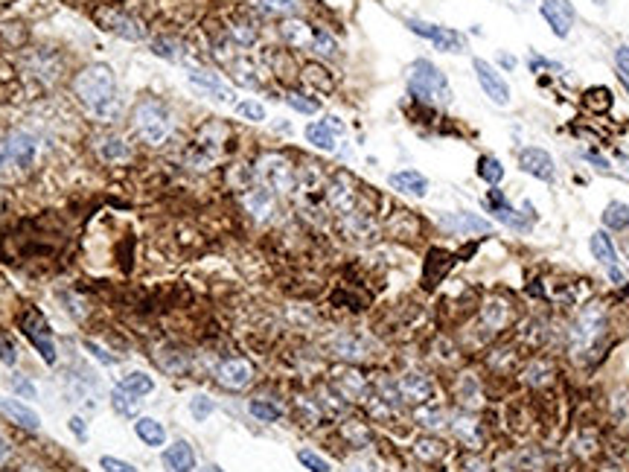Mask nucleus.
Masks as SVG:
<instances>
[{
    "label": "nucleus",
    "mask_w": 629,
    "mask_h": 472,
    "mask_svg": "<svg viewBox=\"0 0 629 472\" xmlns=\"http://www.w3.org/2000/svg\"><path fill=\"white\" fill-rule=\"evenodd\" d=\"M73 91L79 96V102L85 105L96 120L111 123L123 114V96H120L117 76H114L111 64H103V61L88 64V68L76 76Z\"/></svg>",
    "instance_id": "1"
},
{
    "label": "nucleus",
    "mask_w": 629,
    "mask_h": 472,
    "mask_svg": "<svg viewBox=\"0 0 629 472\" xmlns=\"http://www.w3.org/2000/svg\"><path fill=\"white\" fill-rule=\"evenodd\" d=\"M408 88H411L414 96H420L423 102H434V105H449L452 102V88H449V82H446V73L428 59H417L411 64Z\"/></svg>",
    "instance_id": "2"
},
{
    "label": "nucleus",
    "mask_w": 629,
    "mask_h": 472,
    "mask_svg": "<svg viewBox=\"0 0 629 472\" xmlns=\"http://www.w3.org/2000/svg\"><path fill=\"white\" fill-rule=\"evenodd\" d=\"M135 132L152 146L167 143V137L172 135V117L163 102L146 96L135 105Z\"/></svg>",
    "instance_id": "3"
},
{
    "label": "nucleus",
    "mask_w": 629,
    "mask_h": 472,
    "mask_svg": "<svg viewBox=\"0 0 629 472\" xmlns=\"http://www.w3.org/2000/svg\"><path fill=\"white\" fill-rule=\"evenodd\" d=\"M38 155V140L26 132H15L6 140H0V169L15 167V169H29L36 164Z\"/></svg>",
    "instance_id": "4"
},
{
    "label": "nucleus",
    "mask_w": 629,
    "mask_h": 472,
    "mask_svg": "<svg viewBox=\"0 0 629 472\" xmlns=\"http://www.w3.org/2000/svg\"><path fill=\"white\" fill-rule=\"evenodd\" d=\"M257 175L274 192H291L297 187V169L283 155H262L257 164Z\"/></svg>",
    "instance_id": "5"
},
{
    "label": "nucleus",
    "mask_w": 629,
    "mask_h": 472,
    "mask_svg": "<svg viewBox=\"0 0 629 472\" xmlns=\"http://www.w3.org/2000/svg\"><path fill=\"white\" fill-rule=\"evenodd\" d=\"M408 29L414 32V36L428 38L443 53H463V47H467V38H463L460 32L449 29V26H437V24H428V21H420V18H411Z\"/></svg>",
    "instance_id": "6"
},
{
    "label": "nucleus",
    "mask_w": 629,
    "mask_h": 472,
    "mask_svg": "<svg viewBox=\"0 0 629 472\" xmlns=\"http://www.w3.org/2000/svg\"><path fill=\"white\" fill-rule=\"evenodd\" d=\"M96 24L103 26L105 32H114L126 41H143L146 38V26L140 21H135L131 15H123V12H114V9H99L96 12Z\"/></svg>",
    "instance_id": "7"
},
{
    "label": "nucleus",
    "mask_w": 629,
    "mask_h": 472,
    "mask_svg": "<svg viewBox=\"0 0 629 472\" xmlns=\"http://www.w3.org/2000/svg\"><path fill=\"white\" fill-rule=\"evenodd\" d=\"M472 68H475V76H478V85H481V91L490 96V100L495 105H510V85L504 82V76L484 59H475Z\"/></svg>",
    "instance_id": "8"
},
{
    "label": "nucleus",
    "mask_w": 629,
    "mask_h": 472,
    "mask_svg": "<svg viewBox=\"0 0 629 472\" xmlns=\"http://www.w3.org/2000/svg\"><path fill=\"white\" fill-rule=\"evenodd\" d=\"M21 327H24V335L36 344V350L44 356L47 365H56V347H53V333H50L47 321L38 315V312H26L21 318Z\"/></svg>",
    "instance_id": "9"
},
{
    "label": "nucleus",
    "mask_w": 629,
    "mask_h": 472,
    "mask_svg": "<svg viewBox=\"0 0 629 472\" xmlns=\"http://www.w3.org/2000/svg\"><path fill=\"white\" fill-rule=\"evenodd\" d=\"M539 15L545 18V24L551 26L556 38H568L571 24H574V9L568 6V0H542Z\"/></svg>",
    "instance_id": "10"
},
{
    "label": "nucleus",
    "mask_w": 629,
    "mask_h": 472,
    "mask_svg": "<svg viewBox=\"0 0 629 472\" xmlns=\"http://www.w3.org/2000/svg\"><path fill=\"white\" fill-rule=\"evenodd\" d=\"M440 227L455 236H484L492 231V222L475 216V213H449L440 219Z\"/></svg>",
    "instance_id": "11"
},
{
    "label": "nucleus",
    "mask_w": 629,
    "mask_h": 472,
    "mask_svg": "<svg viewBox=\"0 0 629 472\" xmlns=\"http://www.w3.org/2000/svg\"><path fill=\"white\" fill-rule=\"evenodd\" d=\"M519 167L527 175L539 178V181H551L554 172H556L554 169V158L545 152V149H539V146H527V149L519 152Z\"/></svg>",
    "instance_id": "12"
},
{
    "label": "nucleus",
    "mask_w": 629,
    "mask_h": 472,
    "mask_svg": "<svg viewBox=\"0 0 629 472\" xmlns=\"http://www.w3.org/2000/svg\"><path fill=\"white\" fill-rule=\"evenodd\" d=\"M326 201L333 210H338V213H353L356 207V187L350 181V175H335L333 181H329L326 187Z\"/></svg>",
    "instance_id": "13"
},
{
    "label": "nucleus",
    "mask_w": 629,
    "mask_h": 472,
    "mask_svg": "<svg viewBox=\"0 0 629 472\" xmlns=\"http://www.w3.org/2000/svg\"><path fill=\"white\" fill-rule=\"evenodd\" d=\"M190 85L195 91L207 93L210 100H216V102H234V91H230L222 79L216 73H210V70H190Z\"/></svg>",
    "instance_id": "14"
},
{
    "label": "nucleus",
    "mask_w": 629,
    "mask_h": 472,
    "mask_svg": "<svg viewBox=\"0 0 629 472\" xmlns=\"http://www.w3.org/2000/svg\"><path fill=\"white\" fill-rule=\"evenodd\" d=\"M254 379V367L248 365L245 359H227L222 367H219V382L230 390H242L248 388Z\"/></svg>",
    "instance_id": "15"
},
{
    "label": "nucleus",
    "mask_w": 629,
    "mask_h": 472,
    "mask_svg": "<svg viewBox=\"0 0 629 472\" xmlns=\"http://www.w3.org/2000/svg\"><path fill=\"white\" fill-rule=\"evenodd\" d=\"M163 469L167 472H192L195 469V452L187 441H175L163 449Z\"/></svg>",
    "instance_id": "16"
},
{
    "label": "nucleus",
    "mask_w": 629,
    "mask_h": 472,
    "mask_svg": "<svg viewBox=\"0 0 629 472\" xmlns=\"http://www.w3.org/2000/svg\"><path fill=\"white\" fill-rule=\"evenodd\" d=\"M242 201L248 207V213H251L254 219H259V222H266L274 213V192L268 187H248L245 195H242Z\"/></svg>",
    "instance_id": "17"
},
{
    "label": "nucleus",
    "mask_w": 629,
    "mask_h": 472,
    "mask_svg": "<svg viewBox=\"0 0 629 472\" xmlns=\"http://www.w3.org/2000/svg\"><path fill=\"white\" fill-rule=\"evenodd\" d=\"M388 184L393 190H400L405 195H417V199H423V195L428 192V178L417 169H400V172H391L388 175Z\"/></svg>",
    "instance_id": "18"
},
{
    "label": "nucleus",
    "mask_w": 629,
    "mask_h": 472,
    "mask_svg": "<svg viewBox=\"0 0 629 472\" xmlns=\"http://www.w3.org/2000/svg\"><path fill=\"white\" fill-rule=\"evenodd\" d=\"M0 414L3 417H9L12 422H18L21 429H29V432H36L38 426H41V417L29 409V405H24V402H18V399H6V397H0Z\"/></svg>",
    "instance_id": "19"
},
{
    "label": "nucleus",
    "mask_w": 629,
    "mask_h": 472,
    "mask_svg": "<svg viewBox=\"0 0 629 472\" xmlns=\"http://www.w3.org/2000/svg\"><path fill=\"white\" fill-rule=\"evenodd\" d=\"M487 204H490V210H492V216L499 219V222H504L507 227H516V231H527V227H531V222H522L516 210L507 204V199L501 195V190H495V187H492L490 195H487Z\"/></svg>",
    "instance_id": "20"
},
{
    "label": "nucleus",
    "mask_w": 629,
    "mask_h": 472,
    "mask_svg": "<svg viewBox=\"0 0 629 472\" xmlns=\"http://www.w3.org/2000/svg\"><path fill=\"white\" fill-rule=\"evenodd\" d=\"M93 149H96L99 158L105 160V164H117V160H126L131 155L128 143L123 137H117V135H99L93 140Z\"/></svg>",
    "instance_id": "21"
},
{
    "label": "nucleus",
    "mask_w": 629,
    "mask_h": 472,
    "mask_svg": "<svg viewBox=\"0 0 629 472\" xmlns=\"http://www.w3.org/2000/svg\"><path fill=\"white\" fill-rule=\"evenodd\" d=\"M280 36L289 47L294 50H312V38H314V29L306 24V21H286L280 26Z\"/></svg>",
    "instance_id": "22"
},
{
    "label": "nucleus",
    "mask_w": 629,
    "mask_h": 472,
    "mask_svg": "<svg viewBox=\"0 0 629 472\" xmlns=\"http://www.w3.org/2000/svg\"><path fill=\"white\" fill-rule=\"evenodd\" d=\"M135 432H137V437L146 443V446H163L167 443V429L160 426L158 420H152V417H137L135 420Z\"/></svg>",
    "instance_id": "23"
},
{
    "label": "nucleus",
    "mask_w": 629,
    "mask_h": 472,
    "mask_svg": "<svg viewBox=\"0 0 629 472\" xmlns=\"http://www.w3.org/2000/svg\"><path fill=\"white\" fill-rule=\"evenodd\" d=\"M306 140L314 146V149H321V152H335V132L329 128L324 120L321 123H309L306 125Z\"/></svg>",
    "instance_id": "24"
},
{
    "label": "nucleus",
    "mask_w": 629,
    "mask_h": 472,
    "mask_svg": "<svg viewBox=\"0 0 629 472\" xmlns=\"http://www.w3.org/2000/svg\"><path fill=\"white\" fill-rule=\"evenodd\" d=\"M591 254H594V259L598 263H603V266H615L618 263V251H615V245H612V236L606 234V231H598V234H591Z\"/></svg>",
    "instance_id": "25"
},
{
    "label": "nucleus",
    "mask_w": 629,
    "mask_h": 472,
    "mask_svg": "<svg viewBox=\"0 0 629 472\" xmlns=\"http://www.w3.org/2000/svg\"><path fill=\"white\" fill-rule=\"evenodd\" d=\"M400 394L411 402H423L428 394H432V385H428V379H423L420 373H408V376L400 379Z\"/></svg>",
    "instance_id": "26"
},
{
    "label": "nucleus",
    "mask_w": 629,
    "mask_h": 472,
    "mask_svg": "<svg viewBox=\"0 0 629 472\" xmlns=\"http://www.w3.org/2000/svg\"><path fill=\"white\" fill-rule=\"evenodd\" d=\"M120 388L126 390V394H131V397H146V394H152V390H155V379L137 370V373H128V376H123Z\"/></svg>",
    "instance_id": "27"
},
{
    "label": "nucleus",
    "mask_w": 629,
    "mask_h": 472,
    "mask_svg": "<svg viewBox=\"0 0 629 472\" xmlns=\"http://www.w3.org/2000/svg\"><path fill=\"white\" fill-rule=\"evenodd\" d=\"M603 224L609 231H623V227H629V207L623 201H612L603 213Z\"/></svg>",
    "instance_id": "28"
},
{
    "label": "nucleus",
    "mask_w": 629,
    "mask_h": 472,
    "mask_svg": "<svg viewBox=\"0 0 629 472\" xmlns=\"http://www.w3.org/2000/svg\"><path fill=\"white\" fill-rule=\"evenodd\" d=\"M478 175H481L490 187L501 184V178H504V167H501V160H499V158H490V155H487V158H481V160H478Z\"/></svg>",
    "instance_id": "29"
},
{
    "label": "nucleus",
    "mask_w": 629,
    "mask_h": 472,
    "mask_svg": "<svg viewBox=\"0 0 629 472\" xmlns=\"http://www.w3.org/2000/svg\"><path fill=\"white\" fill-rule=\"evenodd\" d=\"M254 6L268 12V15H294L297 9H301V0H254Z\"/></svg>",
    "instance_id": "30"
},
{
    "label": "nucleus",
    "mask_w": 629,
    "mask_h": 472,
    "mask_svg": "<svg viewBox=\"0 0 629 472\" xmlns=\"http://www.w3.org/2000/svg\"><path fill=\"white\" fill-rule=\"evenodd\" d=\"M152 53L160 56V59H167V61H181V59H184V47H181L178 41H172V38H155Z\"/></svg>",
    "instance_id": "31"
},
{
    "label": "nucleus",
    "mask_w": 629,
    "mask_h": 472,
    "mask_svg": "<svg viewBox=\"0 0 629 472\" xmlns=\"http://www.w3.org/2000/svg\"><path fill=\"white\" fill-rule=\"evenodd\" d=\"M111 405H114V411H120V414H126V417H135V414H137V409H140L137 397L126 394L123 388H117V390H114V394H111Z\"/></svg>",
    "instance_id": "32"
},
{
    "label": "nucleus",
    "mask_w": 629,
    "mask_h": 472,
    "mask_svg": "<svg viewBox=\"0 0 629 472\" xmlns=\"http://www.w3.org/2000/svg\"><path fill=\"white\" fill-rule=\"evenodd\" d=\"M227 32H230V38H234L239 47H251V44L257 41V29H254L251 24H245V21L227 24Z\"/></svg>",
    "instance_id": "33"
},
{
    "label": "nucleus",
    "mask_w": 629,
    "mask_h": 472,
    "mask_svg": "<svg viewBox=\"0 0 629 472\" xmlns=\"http://www.w3.org/2000/svg\"><path fill=\"white\" fill-rule=\"evenodd\" d=\"M234 79L239 85H248V88H259V76H257V68L251 61H245V59H239L236 64H234Z\"/></svg>",
    "instance_id": "34"
},
{
    "label": "nucleus",
    "mask_w": 629,
    "mask_h": 472,
    "mask_svg": "<svg viewBox=\"0 0 629 472\" xmlns=\"http://www.w3.org/2000/svg\"><path fill=\"white\" fill-rule=\"evenodd\" d=\"M335 50H338L335 38L329 36L326 29H314V38H312V53H318V56H335Z\"/></svg>",
    "instance_id": "35"
},
{
    "label": "nucleus",
    "mask_w": 629,
    "mask_h": 472,
    "mask_svg": "<svg viewBox=\"0 0 629 472\" xmlns=\"http://www.w3.org/2000/svg\"><path fill=\"white\" fill-rule=\"evenodd\" d=\"M248 411H251L257 420H262V422H274V420H280V411L277 405H271V402H266V399H251V405H248Z\"/></svg>",
    "instance_id": "36"
},
{
    "label": "nucleus",
    "mask_w": 629,
    "mask_h": 472,
    "mask_svg": "<svg viewBox=\"0 0 629 472\" xmlns=\"http://www.w3.org/2000/svg\"><path fill=\"white\" fill-rule=\"evenodd\" d=\"M236 114L242 120H251V123H262L266 120V108H262L257 100H242L236 102Z\"/></svg>",
    "instance_id": "37"
},
{
    "label": "nucleus",
    "mask_w": 629,
    "mask_h": 472,
    "mask_svg": "<svg viewBox=\"0 0 629 472\" xmlns=\"http://www.w3.org/2000/svg\"><path fill=\"white\" fill-rule=\"evenodd\" d=\"M297 461H301L309 472H333V469H329V464L321 458V455H314V452H309V449H301V452H297Z\"/></svg>",
    "instance_id": "38"
},
{
    "label": "nucleus",
    "mask_w": 629,
    "mask_h": 472,
    "mask_svg": "<svg viewBox=\"0 0 629 472\" xmlns=\"http://www.w3.org/2000/svg\"><path fill=\"white\" fill-rule=\"evenodd\" d=\"M190 411H192L195 420H207L213 411H216V405H213L210 397H195V399H190Z\"/></svg>",
    "instance_id": "39"
},
{
    "label": "nucleus",
    "mask_w": 629,
    "mask_h": 472,
    "mask_svg": "<svg viewBox=\"0 0 629 472\" xmlns=\"http://www.w3.org/2000/svg\"><path fill=\"white\" fill-rule=\"evenodd\" d=\"M286 102L294 111H301V114H314V111H318V102L309 100V96H303V93H286Z\"/></svg>",
    "instance_id": "40"
},
{
    "label": "nucleus",
    "mask_w": 629,
    "mask_h": 472,
    "mask_svg": "<svg viewBox=\"0 0 629 472\" xmlns=\"http://www.w3.org/2000/svg\"><path fill=\"white\" fill-rule=\"evenodd\" d=\"M99 466H103L105 472H137L131 464H126L120 458H111V455H103V458H99Z\"/></svg>",
    "instance_id": "41"
},
{
    "label": "nucleus",
    "mask_w": 629,
    "mask_h": 472,
    "mask_svg": "<svg viewBox=\"0 0 629 472\" xmlns=\"http://www.w3.org/2000/svg\"><path fill=\"white\" fill-rule=\"evenodd\" d=\"M0 362H3V365H15V362H18V350H15L9 335H0Z\"/></svg>",
    "instance_id": "42"
},
{
    "label": "nucleus",
    "mask_w": 629,
    "mask_h": 472,
    "mask_svg": "<svg viewBox=\"0 0 629 472\" xmlns=\"http://www.w3.org/2000/svg\"><path fill=\"white\" fill-rule=\"evenodd\" d=\"M443 449H440V443H434V441H420L417 443V455L420 458H437Z\"/></svg>",
    "instance_id": "43"
},
{
    "label": "nucleus",
    "mask_w": 629,
    "mask_h": 472,
    "mask_svg": "<svg viewBox=\"0 0 629 472\" xmlns=\"http://www.w3.org/2000/svg\"><path fill=\"white\" fill-rule=\"evenodd\" d=\"M85 350H88V353H93L96 359H99V362H105V365H114V362H117V359H114V356H108L103 347H99L96 341H85Z\"/></svg>",
    "instance_id": "44"
},
{
    "label": "nucleus",
    "mask_w": 629,
    "mask_h": 472,
    "mask_svg": "<svg viewBox=\"0 0 629 472\" xmlns=\"http://www.w3.org/2000/svg\"><path fill=\"white\" fill-rule=\"evenodd\" d=\"M615 61H618L621 73L629 76V47H618V50H615Z\"/></svg>",
    "instance_id": "45"
},
{
    "label": "nucleus",
    "mask_w": 629,
    "mask_h": 472,
    "mask_svg": "<svg viewBox=\"0 0 629 472\" xmlns=\"http://www.w3.org/2000/svg\"><path fill=\"white\" fill-rule=\"evenodd\" d=\"M15 390H21L26 399H36V388H32L26 379H15Z\"/></svg>",
    "instance_id": "46"
},
{
    "label": "nucleus",
    "mask_w": 629,
    "mask_h": 472,
    "mask_svg": "<svg viewBox=\"0 0 629 472\" xmlns=\"http://www.w3.org/2000/svg\"><path fill=\"white\" fill-rule=\"evenodd\" d=\"M463 466H467V472H487V466L478 461V458H467V464H463Z\"/></svg>",
    "instance_id": "47"
},
{
    "label": "nucleus",
    "mask_w": 629,
    "mask_h": 472,
    "mask_svg": "<svg viewBox=\"0 0 629 472\" xmlns=\"http://www.w3.org/2000/svg\"><path fill=\"white\" fill-rule=\"evenodd\" d=\"M70 429H73V434H76V437H85V426H82V420H79V417H73V420H70Z\"/></svg>",
    "instance_id": "48"
},
{
    "label": "nucleus",
    "mask_w": 629,
    "mask_h": 472,
    "mask_svg": "<svg viewBox=\"0 0 629 472\" xmlns=\"http://www.w3.org/2000/svg\"><path fill=\"white\" fill-rule=\"evenodd\" d=\"M6 458H9V446H6V441H3V437H0V464H3Z\"/></svg>",
    "instance_id": "49"
},
{
    "label": "nucleus",
    "mask_w": 629,
    "mask_h": 472,
    "mask_svg": "<svg viewBox=\"0 0 629 472\" xmlns=\"http://www.w3.org/2000/svg\"><path fill=\"white\" fill-rule=\"evenodd\" d=\"M198 472H222V469H219V466H213V464H210V466H204V469H198Z\"/></svg>",
    "instance_id": "50"
}]
</instances>
